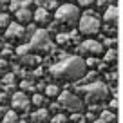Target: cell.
Listing matches in <instances>:
<instances>
[{
	"label": "cell",
	"mask_w": 123,
	"mask_h": 123,
	"mask_svg": "<svg viewBox=\"0 0 123 123\" xmlns=\"http://www.w3.org/2000/svg\"><path fill=\"white\" fill-rule=\"evenodd\" d=\"M16 54H18L20 58L25 56V54H29V47H27V43H24V45H18V47H16Z\"/></svg>",
	"instance_id": "484cf974"
},
{
	"label": "cell",
	"mask_w": 123,
	"mask_h": 123,
	"mask_svg": "<svg viewBox=\"0 0 123 123\" xmlns=\"http://www.w3.org/2000/svg\"><path fill=\"white\" fill-rule=\"evenodd\" d=\"M56 0H45V6H42V7H45L47 9V11H49V9H54V7H56Z\"/></svg>",
	"instance_id": "4dcf8cb0"
},
{
	"label": "cell",
	"mask_w": 123,
	"mask_h": 123,
	"mask_svg": "<svg viewBox=\"0 0 123 123\" xmlns=\"http://www.w3.org/2000/svg\"><path fill=\"white\" fill-rule=\"evenodd\" d=\"M98 65V58L96 56H91L85 60V67H96Z\"/></svg>",
	"instance_id": "f546056e"
},
{
	"label": "cell",
	"mask_w": 123,
	"mask_h": 123,
	"mask_svg": "<svg viewBox=\"0 0 123 123\" xmlns=\"http://www.w3.org/2000/svg\"><path fill=\"white\" fill-rule=\"evenodd\" d=\"M101 45H107L109 49H112V47L116 45V38H111V36H107V38H103V43Z\"/></svg>",
	"instance_id": "f1b7e54d"
},
{
	"label": "cell",
	"mask_w": 123,
	"mask_h": 123,
	"mask_svg": "<svg viewBox=\"0 0 123 123\" xmlns=\"http://www.w3.org/2000/svg\"><path fill=\"white\" fill-rule=\"evenodd\" d=\"M11 24L7 13H0V29H7V25Z\"/></svg>",
	"instance_id": "cb8c5ba5"
},
{
	"label": "cell",
	"mask_w": 123,
	"mask_h": 123,
	"mask_svg": "<svg viewBox=\"0 0 123 123\" xmlns=\"http://www.w3.org/2000/svg\"><path fill=\"white\" fill-rule=\"evenodd\" d=\"M60 105H58V103H53V105H51V111H54V112H56V111H60Z\"/></svg>",
	"instance_id": "f35d334b"
},
{
	"label": "cell",
	"mask_w": 123,
	"mask_h": 123,
	"mask_svg": "<svg viewBox=\"0 0 123 123\" xmlns=\"http://www.w3.org/2000/svg\"><path fill=\"white\" fill-rule=\"evenodd\" d=\"M78 53L91 54V56H98V54L103 53V45H101V42L91 38V40H85V42H81L80 45H78Z\"/></svg>",
	"instance_id": "52a82bcc"
},
{
	"label": "cell",
	"mask_w": 123,
	"mask_h": 123,
	"mask_svg": "<svg viewBox=\"0 0 123 123\" xmlns=\"http://www.w3.org/2000/svg\"><path fill=\"white\" fill-rule=\"evenodd\" d=\"M45 94H47V96H49V98L60 96V87H58V85H54V83L47 85V87H45Z\"/></svg>",
	"instance_id": "ffe728a7"
},
{
	"label": "cell",
	"mask_w": 123,
	"mask_h": 123,
	"mask_svg": "<svg viewBox=\"0 0 123 123\" xmlns=\"http://www.w3.org/2000/svg\"><path fill=\"white\" fill-rule=\"evenodd\" d=\"M103 60H105V63H116V60H118V51H116V47H112V49H107V53H105Z\"/></svg>",
	"instance_id": "e0dca14e"
},
{
	"label": "cell",
	"mask_w": 123,
	"mask_h": 123,
	"mask_svg": "<svg viewBox=\"0 0 123 123\" xmlns=\"http://www.w3.org/2000/svg\"><path fill=\"white\" fill-rule=\"evenodd\" d=\"M7 2L9 0H0V11H4V7L7 6Z\"/></svg>",
	"instance_id": "8d00e7d4"
},
{
	"label": "cell",
	"mask_w": 123,
	"mask_h": 123,
	"mask_svg": "<svg viewBox=\"0 0 123 123\" xmlns=\"http://www.w3.org/2000/svg\"><path fill=\"white\" fill-rule=\"evenodd\" d=\"M6 67H7V62H6V60H0V69H6Z\"/></svg>",
	"instance_id": "60d3db41"
},
{
	"label": "cell",
	"mask_w": 123,
	"mask_h": 123,
	"mask_svg": "<svg viewBox=\"0 0 123 123\" xmlns=\"http://www.w3.org/2000/svg\"><path fill=\"white\" fill-rule=\"evenodd\" d=\"M0 76H2V69H0Z\"/></svg>",
	"instance_id": "7dc6e473"
},
{
	"label": "cell",
	"mask_w": 123,
	"mask_h": 123,
	"mask_svg": "<svg viewBox=\"0 0 123 123\" xmlns=\"http://www.w3.org/2000/svg\"><path fill=\"white\" fill-rule=\"evenodd\" d=\"M56 24H62V25H74L80 18V11H78L76 6L73 4H63V6H58L56 9Z\"/></svg>",
	"instance_id": "277c9868"
},
{
	"label": "cell",
	"mask_w": 123,
	"mask_h": 123,
	"mask_svg": "<svg viewBox=\"0 0 123 123\" xmlns=\"http://www.w3.org/2000/svg\"><path fill=\"white\" fill-rule=\"evenodd\" d=\"M58 105H60L62 109H65V111L73 112V114L74 112H80L81 109H83V101L71 91L60 92V96H58Z\"/></svg>",
	"instance_id": "5b68a950"
},
{
	"label": "cell",
	"mask_w": 123,
	"mask_h": 123,
	"mask_svg": "<svg viewBox=\"0 0 123 123\" xmlns=\"http://www.w3.org/2000/svg\"><path fill=\"white\" fill-rule=\"evenodd\" d=\"M103 20L107 24H116L118 22V6H109L103 13Z\"/></svg>",
	"instance_id": "30bf717a"
},
{
	"label": "cell",
	"mask_w": 123,
	"mask_h": 123,
	"mask_svg": "<svg viewBox=\"0 0 123 123\" xmlns=\"http://www.w3.org/2000/svg\"><path fill=\"white\" fill-rule=\"evenodd\" d=\"M6 38L7 40H24L25 38V27L18 22H11L6 29Z\"/></svg>",
	"instance_id": "9c48e42d"
},
{
	"label": "cell",
	"mask_w": 123,
	"mask_h": 123,
	"mask_svg": "<svg viewBox=\"0 0 123 123\" xmlns=\"http://www.w3.org/2000/svg\"><path fill=\"white\" fill-rule=\"evenodd\" d=\"M6 112H7V111H6V107H4V105H0V118H4Z\"/></svg>",
	"instance_id": "ab89813d"
},
{
	"label": "cell",
	"mask_w": 123,
	"mask_h": 123,
	"mask_svg": "<svg viewBox=\"0 0 123 123\" xmlns=\"http://www.w3.org/2000/svg\"><path fill=\"white\" fill-rule=\"evenodd\" d=\"M18 112L16 111H7L4 114V118H2V123H18Z\"/></svg>",
	"instance_id": "2e32d148"
},
{
	"label": "cell",
	"mask_w": 123,
	"mask_h": 123,
	"mask_svg": "<svg viewBox=\"0 0 123 123\" xmlns=\"http://www.w3.org/2000/svg\"><path fill=\"white\" fill-rule=\"evenodd\" d=\"M0 49H2V43H0Z\"/></svg>",
	"instance_id": "c3c4849f"
},
{
	"label": "cell",
	"mask_w": 123,
	"mask_h": 123,
	"mask_svg": "<svg viewBox=\"0 0 123 123\" xmlns=\"http://www.w3.org/2000/svg\"><path fill=\"white\" fill-rule=\"evenodd\" d=\"M103 29L107 35H112V38H116V24H107Z\"/></svg>",
	"instance_id": "4316f807"
},
{
	"label": "cell",
	"mask_w": 123,
	"mask_h": 123,
	"mask_svg": "<svg viewBox=\"0 0 123 123\" xmlns=\"http://www.w3.org/2000/svg\"><path fill=\"white\" fill-rule=\"evenodd\" d=\"M20 87H22V92H31V91H36V83H33L31 80H22Z\"/></svg>",
	"instance_id": "44dd1931"
},
{
	"label": "cell",
	"mask_w": 123,
	"mask_h": 123,
	"mask_svg": "<svg viewBox=\"0 0 123 123\" xmlns=\"http://www.w3.org/2000/svg\"><path fill=\"white\" fill-rule=\"evenodd\" d=\"M80 123H85V119H81V121H80Z\"/></svg>",
	"instance_id": "bcb514c9"
},
{
	"label": "cell",
	"mask_w": 123,
	"mask_h": 123,
	"mask_svg": "<svg viewBox=\"0 0 123 123\" xmlns=\"http://www.w3.org/2000/svg\"><path fill=\"white\" fill-rule=\"evenodd\" d=\"M31 4H33V0H11L9 2V9L15 13L18 9H29Z\"/></svg>",
	"instance_id": "5bb4252c"
},
{
	"label": "cell",
	"mask_w": 123,
	"mask_h": 123,
	"mask_svg": "<svg viewBox=\"0 0 123 123\" xmlns=\"http://www.w3.org/2000/svg\"><path fill=\"white\" fill-rule=\"evenodd\" d=\"M6 101H9V94L7 92H0V105H4Z\"/></svg>",
	"instance_id": "1f68e13d"
},
{
	"label": "cell",
	"mask_w": 123,
	"mask_h": 123,
	"mask_svg": "<svg viewBox=\"0 0 123 123\" xmlns=\"http://www.w3.org/2000/svg\"><path fill=\"white\" fill-rule=\"evenodd\" d=\"M49 118V111L47 109H38V111H35L33 114H31V119H33V123H45V119Z\"/></svg>",
	"instance_id": "4fadbf2b"
},
{
	"label": "cell",
	"mask_w": 123,
	"mask_h": 123,
	"mask_svg": "<svg viewBox=\"0 0 123 123\" xmlns=\"http://www.w3.org/2000/svg\"><path fill=\"white\" fill-rule=\"evenodd\" d=\"M18 123H27V121H25V119H20V121H18Z\"/></svg>",
	"instance_id": "f6af8a7d"
},
{
	"label": "cell",
	"mask_w": 123,
	"mask_h": 123,
	"mask_svg": "<svg viewBox=\"0 0 123 123\" xmlns=\"http://www.w3.org/2000/svg\"><path fill=\"white\" fill-rule=\"evenodd\" d=\"M11 105H13V111H22V112H27L31 107V100L27 98L25 92H15L11 96Z\"/></svg>",
	"instance_id": "ba28073f"
},
{
	"label": "cell",
	"mask_w": 123,
	"mask_h": 123,
	"mask_svg": "<svg viewBox=\"0 0 123 123\" xmlns=\"http://www.w3.org/2000/svg\"><path fill=\"white\" fill-rule=\"evenodd\" d=\"M92 2H96V0H78V4H80V6H91Z\"/></svg>",
	"instance_id": "e575fe53"
},
{
	"label": "cell",
	"mask_w": 123,
	"mask_h": 123,
	"mask_svg": "<svg viewBox=\"0 0 123 123\" xmlns=\"http://www.w3.org/2000/svg\"><path fill=\"white\" fill-rule=\"evenodd\" d=\"M56 43L58 45H67V43H71L69 33H58L56 35Z\"/></svg>",
	"instance_id": "7402d4cb"
},
{
	"label": "cell",
	"mask_w": 123,
	"mask_h": 123,
	"mask_svg": "<svg viewBox=\"0 0 123 123\" xmlns=\"http://www.w3.org/2000/svg\"><path fill=\"white\" fill-rule=\"evenodd\" d=\"M29 51H35V53H47V51H53V42L49 38V33L45 29H36L31 36L29 43H27Z\"/></svg>",
	"instance_id": "3957f363"
},
{
	"label": "cell",
	"mask_w": 123,
	"mask_h": 123,
	"mask_svg": "<svg viewBox=\"0 0 123 123\" xmlns=\"http://www.w3.org/2000/svg\"><path fill=\"white\" fill-rule=\"evenodd\" d=\"M100 119H101V121H105V123H116V114L112 111H101Z\"/></svg>",
	"instance_id": "ac0fdd59"
},
{
	"label": "cell",
	"mask_w": 123,
	"mask_h": 123,
	"mask_svg": "<svg viewBox=\"0 0 123 123\" xmlns=\"http://www.w3.org/2000/svg\"><path fill=\"white\" fill-rule=\"evenodd\" d=\"M109 105H111V109H114V111H116V109H118V100H116V98H112V100L109 101Z\"/></svg>",
	"instance_id": "836d02e7"
},
{
	"label": "cell",
	"mask_w": 123,
	"mask_h": 123,
	"mask_svg": "<svg viewBox=\"0 0 123 123\" xmlns=\"http://www.w3.org/2000/svg\"><path fill=\"white\" fill-rule=\"evenodd\" d=\"M111 2H112V4H111V6H116V0H111Z\"/></svg>",
	"instance_id": "ee69618b"
},
{
	"label": "cell",
	"mask_w": 123,
	"mask_h": 123,
	"mask_svg": "<svg viewBox=\"0 0 123 123\" xmlns=\"http://www.w3.org/2000/svg\"><path fill=\"white\" fill-rule=\"evenodd\" d=\"M69 38H71V43H78L80 45V33L78 31H73V33H69Z\"/></svg>",
	"instance_id": "83f0119b"
},
{
	"label": "cell",
	"mask_w": 123,
	"mask_h": 123,
	"mask_svg": "<svg viewBox=\"0 0 123 123\" xmlns=\"http://www.w3.org/2000/svg\"><path fill=\"white\" fill-rule=\"evenodd\" d=\"M33 18L38 24H45V22H49V11L45 7H42V6H38V9L33 13Z\"/></svg>",
	"instance_id": "7c38bea8"
},
{
	"label": "cell",
	"mask_w": 123,
	"mask_h": 123,
	"mask_svg": "<svg viewBox=\"0 0 123 123\" xmlns=\"http://www.w3.org/2000/svg\"><path fill=\"white\" fill-rule=\"evenodd\" d=\"M85 62L80 56H69L67 60L58 62L51 65V76L56 80H69V81H78L85 76Z\"/></svg>",
	"instance_id": "6da1fadb"
},
{
	"label": "cell",
	"mask_w": 123,
	"mask_h": 123,
	"mask_svg": "<svg viewBox=\"0 0 123 123\" xmlns=\"http://www.w3.org/2000/svg\"><path fill=\"white\" fill-rule=\"evenodd\" d=\"M31 103H33V105H36L38 109H42V107H43V103H45V98H43L42 94H38V92H36L35 96L31 98Z\"/></svg>",
	"instance_id": "603a6c76"
},
{
	"label": "cell",
	"mask_w": 123,
	"mask_h": 123,
	"mask_svg": "<svg viewBox=\"0 0 123 123\" xmlns=\"http://www.w3.org/2000/svg\"><path fill=\"white\" fill-rule=\"evenodd\" d=\"M45 87H47V83H43V81H38V83H36V89H40V91L45 89Z\"/></svg>",
	"instance_id": "74e56055"
},
{
	"label": "cell",
	"mask_w": 123,
	"mask_h": 123,
	"mask_svg": "<svg viewBox=\"0 0 123 123\" xmlns=\"http://www.w3.org/2000/svg\"><path fill=\"white\" fill-rule=\"evenodd\" d=\"M105 2H107V0H96V4H98V7H101V6H105Z\"/></svg>",
	"instance_id": "b9f144b4"
},
{
	"label": "cell",
	"mask_w": 123,
	"mask_h": 123,
	"mask_svg": "<svg viewBox=\"0 0 123 123\" xmlns=\"http://www.w3.org/2000/svg\"><path fill=\"white\" fill-rule=\"evenodd\" d=\"M22 60V63H25V65H36L40 62V56H35V54H25V56L20 58Z\"/></svg>",
	"instance_id": "d6986e66"
},
{
	"label": "cell",
	"mask_w": 123,
	"mask_h": 123,
	"mask_svg": "<svg viewBox=\"0 0 123 123\" xmlns=\"http://www.w3.org/2000/svg\"><path fill=\"white\" fill-rule=\"evenodd\" d=\"M0 85L4 87L6 92H9L13 87H15V74L9 73V74H6V76H2V81H0Z\"/></svg>",
	"instance_id": "9a60e30c"
},
{
	"label": "cell",
	"mask_w": 123,
	"mask_h": 123,
	"mask_svg": "<svg viewBox=\"0 0 123 123\" xmlns=\"http://www.w3.org/2000/svg\"><path fill=\"white\" fill-rule=\"evenodd\" d=\"M51 123H69V118L65 114H54V118L51 119Z\"/></svg>",
	"instance_id": "d4e9b609"
},
{
	"label": "cell",
	"mask_w": 123,
	"mask_h": 123,
	"mask_svg": "<svg viewBox=\"0 0 123 123\" xmlns=\"http://www.w3.org/2000/svg\"><path fill=\"white\" fill-rule=\"evenodd\" d=\"M15 16L18 24H27L33 20V11L31 9H18V11H15Z\"/></svg>",
	"instance_id": "8fae6325"
},
{
	"label": "cell",
	"mask_w": 123,
	"mask_h": 123,
	"mask_svg": "<svg viewBox=\"0 0 123 123\" xmlns=\"http://www.w3.org/2000/svg\"><path fill=\"white\" fill-rule=\"evenodd\" d=\"M74 87L76 91L85 94V101L89 105H100L109 96V89L103 81H91L87 85H74Z\"/></svg>",
	"instance_id": "7a4b0ae2"
},
{
	"label": "cell",
	"mask_w": 123,
	"mask_h": 123,
	"mask_svg": "<svg viewBox=\"0 0 123 123\" xmlns=\"http://www.w3.org/2000/svg\"><path fill=\"white\" fill-rule=\"evenodd\" d=\"M107 78H109L111 81H116V80H118V73H116V71H112V73L107 74Z\"/></svg>",
	"instance_id": "d6a6232c"
},
{
	"label": "cell",
	"mask_w": 123,
	"mask_h": 123,
	"mask_svg": "<svg viewBox=\"0 0 123 123\" xmlns=\"http://www.w3.org/2000/svg\"><path fill=\"white\" fill-rule=\"evenodd\" d=\"M92 123H105V121H101V119H94Z\"/></svg>",
	"instance_id": "7bdbcfd3"
},
{
	"label": "cell",
	"mask_w": 123,
	"mask_h": 123,
	"mask_svg": "<svg viewBox=\"0 0 123 123\" xmlns=\"http://www.w3.org/2000/svg\"><path fill=\"white\" fill-rule=\"evenodd\" d=\"M100 20L94 16V11H91V9H87V11L83 13V16L80 18V27H78V31L80 33H83V35H96L98 31H100Z\"/></svg>",
	"instance_id": "8992f818"
},
{
	"label": "cell",
	"mask_w": 123,
	"mask_h": 123,
	"mask_svg": "<svg viewBox=\"0 0 123 123\" xmlns=\"http://www.w3.org/2000/svg\"><path fill=\"white\" fill-rule=\"evenodd\" d=\"M42 74H43V71H42V67H38V69H36V71H35V73H33V76H36V78H38V76H42Z\"/></svg>",
	"instance_id": "d590c367"
}]
</instances>
